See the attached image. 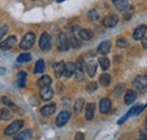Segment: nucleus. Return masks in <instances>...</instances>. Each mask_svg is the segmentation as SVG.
Returning <instances> with one entry per match:
<instances>
[{
  "label": "nucleus",
  "instance_id": "obj_1",
  "mask_svg": "<svg viewBox=\"0 0 147 140\" xmlns=\"http://www.w3.org/2000/svg\"><path fill=\"white\" fill-rule=\"evenodd\" d=\"M70 46V40L66 33H60L57 37V48L60 51H67Z\"/></svg>",
  "mask_w": 147,
  "mask_h": 140
},
{
  "label": "nucleus",
  "instance_id": "obj_2",
  "mask_svg": "<svg viewBox=\"0 0 147 140\" xmlns=\"http://www.w3.org/2000/svg\"><path fill=\"white\" fill-rule=\"evenodd\" d=\"M34 42H35V34L34 33H26L24 35L22 42H20V49L23 50H30L33 45H34Z\"/></svg>",
  "mask_w": 147,
  "mask_h": 140
},
{
  "label": "nucleus",
  "instance_id": "obj_3",
  "mask_svg": "<svg viewBox=\"0 0 147 140\" xmlns=\"http://www.w3.org/2000/svg\"><path fill=\"white\" fill-rule=\"evenodd\" d=\"M23 125H24L23 120H16V121H14L13 123H10V124L5 129L3 133H5L6 136H13V135H15V133L18 132L19 130L23 128Z\"/></svg>",
  "mask_w": 147,
  "mask_h": 140
},
{
  "label": "nucleus",
  "instance_id": "obj_4",
  "mask_svg": "<svg viewBox=\"0 0 147 140\" xmlns=\"http://www.w3.org/2000/svg\"><path fill=\"white\" fill-rule=\"evenodd\" d=\"M74 36L76 37H80L85 41H90L93 37V32L91 30H86V28H79V27H74L73 30Z\"/></svg>",
  "mask_w": 147,
  "mask_h": 140
},
{
  "label": "nucleus",
  "instance_id": "obj_5",
  "mask_svg": "<svg viewBox=\"0 0 147 140\" xmlns=\"http://www.w3.org/2000/svg\"><path fill=\"white\" fill-rule=\"evenodd\" d=\"M38 45H40V49L43 51H48L51 49V36L49 33L44 32L41 35L40 41H38Z\"/></svg>",
  "mask_w": 147,
  "mask_h": 140
},
{
  "label": "nucleus",
  "instance_id": "obj_6",
  "mask_svg": "<svg viewBox=\"0 0 147 140\" xmlns=\"http://www.w3.org/2000/svg\"><path fill=\"white\" fill-rule=\"evenodd\" d=\"M134 86L136 89L138 90H143L147 87V75H140V76H137L134 81H132Z\"/></svg>",
  "mask_w": 147,
  "mask_h": 140
},
{
  "label": "nucleus",
  "instance_id": "obj_7",
  "mask_svg": "<svg viewBox=\"0 0 147 140\" xmlns=\"http://www.w3.org/2000/svg\"><path fill=\"white\" fill-rule=\"evenodd\" d=\"M69 119H70V112L62 111V112H60L58 114V116L55 119V124H57V127L61 128V127H63L66 123L69 121Z\"/></svg>",
  "mask_w": 147,
  "mask_h": 140
},
{
  "label": "nucleus",
  "instance_id": "obj_8",
  "mask_svg": "<svg viewBox=\"0 0 147 140\" xmlns=\"http://www.w3.org/2000/svg\"><path fill=\"white\" fill-rule=\"evenodd\" d=\"M16 43H17V37L14 36V35H11V36L7 37L6 40H3V41L0 43V49L3 50V51L9 50V49H11L13 46H15Z\"/></svg>",
  "mask_w": 147,
  "mask_h": 140
},
{
  "label": "nucleus",
  "instance_id": "obj_9",
  "mask_svg": "<svg viewBox=\"0 0 147 140\" xmlns=\"http://www.w3.org/2000/svg\"><path fill=\"white\" fill-rule=\"evenodd\" d=\"M118 22H119V17L115 14H110V15H108V16L103 18L102 24H103V26L111 28V27H114L118 24Z\"/></svg>",
  "mask_w": 147,
  "mask_h": 140
},
{
  "label": "nucleus",
  "instance_id": "obj_10",
  "mask_svg": "<svg viewBox=\"0 0 147 140\" xmlns=\"http://www.w3.org/2000/svg\"><path fill=\"white\" fill-rule=\"evenodd\" d=\"M85 70L87 72V75L90 77H94L95 73H96V70H97V63L94 61V60H91V61H87L85 63Z\"/></svg>",
  "mask_w": 147,
  "mask_h": 140
},
{
  "label": "nucleus",
  "instance_id": "obj_11",
  "mask_svg": "<svg viewBox=\"0 0 147 140\" xmlns=\"http://www.w3.org/2000/svg\"><path fill=\"white\" fill-rule=\"evenodd\" d=\"M146 31H147L146 25H140V26H138V27L135 30V32H134V38H135L136 41L143 40V38L145 37Z\"/></svg>",
  "mask_w": 147,
  "mask_h": 140
},
{
  "label": "nucleus",
  "instance_id": "obj_12",
  "mask_svg": "<svg viewBox=\"0 0 147 140\" xmlns=\"http://www.w3.org/2000/svg\"><path fill=\"white\" fill-rule=\"evenodd\" d=\"M55 112V104H53V103L44 105V106L41 108V114L44 115V116L52 115Z\"/></svg>",
  "mask_w": 147,
  "mask_h": 140
},
{
  "label": "nucleus",
  "instance_id": "obj_13",
  "mask_svg": "<svg viewBox=\"0 0 147 140\" xmlns=\"http://www.w3.org/2000/svg\"><path fill=\"white\" fill-rule=\"evenodd\" d=\"M110 49H111L110 41H103L102 43H100V45L97 48V51H98V53H101L103 55H107L108 53L110 52Z\"/></svg>",
  "mask_w": 147,
  "mask_h": 140
},
{
  "label": "nucleus",
  "instance_id": "obj_14",
  "mask_svg": "<svg viewBox=\"0 0 147 140\" xmlns=\"http://www.w3.org/2000/svg\"><path fill=\"white\" fill-rule=\"evenodd\" d=\"M137 98V93L132 89H129L126 92V95H125V103L127 105L132 104Z\"/></svg>",
  "mask_w": 147,
  "mask_h": 140
},
{
  "label": "nucleus",
  "instance_id": "obj_15",
  "mask_svg": "<svg viewBox=\"0 0 147 140\" xmlns=\"http://www.w3.org/2000/svg\"><path fill=\"white\" fill-rule=\"evenodd\" d=\"M94 113H95V104L88 103L85 107V118L87 121H91L94 118Z\"/></svg>",
  "mask_w": 147,
  "mask_h": 140
},
{
  "label": "nucleus",
  "instance_id": "obj_16",
  "mask_svg": "<svg viewBox=\"0 0 147 140\" xmlns=\"http://www.w3.org/2000/svg\"><path fill=\"white\" fill-rule=\"evenodd\" d=\"M65 62L63 61H59V62H55L53 65V70H55V76L58 78H60L63 73H65Z\"/></svg>",
  "mask_w": 147,
  "mask_h": 140
},
{
  "label": "nucleus",
  "instance_id": "obj_17",
  "mask_svg": "<svg viewBox=\"0 0 147 140\" xmlns=\"http://www.w3.org/2000/svg\"><path fill=\"white\" fill-rule=\"evenodd\" d=\"M52 83V78L49 77V76H42L38 80H37V86L40 88H45V87H50Z\"/></svg>",
  "mask_w": 147,
  "mask_h": 140
},
{
  "label": "nucleus",
  "instance_id": "obj_18",
  "mask_svg": "<svg viewBox=\"0 0 147 140\" xmlns=\"http://www.w3.org/2000/svg\"><path fill=\"white\" fill-rule=\"evenodd\" d=\"M40 95H41V97H42L44 101H49V100H51L52 96H53V90H52L51 87L41 88Z\"/></svg>",
  "mask_w": 147,
  "mask_h": 140
},
{
  "label": "nucleus",
  "instance_id": "obj_19",
  "mask_svg": "<svg viewBox=\"0 0 147 140\" xmlns=\"http://www.w3.org/2000/svg\"><path fill=\"white\" fill-rule=\"evenodd\" d=\"M111 110V101L109 98H103L100 102V111L101 113H108Z\"/></svg>",
  "mask_w": 147,
  "mask_h": 140
},
{
  "label": "nucleus",
  "instance_id": "obj_20",
  "mask_svg": "<svg viewBox=\"0 0 147 140\" xmlns=\"http://www.w3.org/2000/svg\"><path fill=\"white\" fill-rule=\"evenodd\" d=\"M76 65L73 63V62H68V63H66L65 65V76L67 77V78H70L71 76H73L74 73L76 72Z\"/></svg>",
  "mask_w": 147,
  "mask_h": 140
},
{
  "label": "nucleus",
  "instance_id": "obj_21",
  "mask_svg": "<svg viewBox=\"0 0 147 140\" xmlns=\"http://www.w3.org/2000/svg\"><path fill=\"white\" fill-rule=\"evenodd\" d=\"M32 137H33V131H32V130H25V131H23V132L18 133V135L15 137V139L30 140Z\"/></svg>",
  "mask_w": 147,
  "mask_h": 140
},
{
  "label": "nucleus",
  "instance_id": "obj_22",
  "mask_svg": "<svg viewBox=\"0 0 147 140\" xmlns=\"http://www.w3.org/2000/svg\"><path fill=\"white\" fill-rule=\"evenodd\" d=\"M11 119V112L9 108L5 107L2 110H0V120L1 121H7V120H10Z\"/></svg>",
  "mask_w": 147,
  "mask_h": 140
},
{
  "label": "nucleus",
  "instance_id": "obj_23",
  "mask_svg": "<svg viewBox=\"0 0 147 140\" xmlns=\"http://www.w3.org/2000/svg\"><path fill=\"white\" fill-rule=\"evenodd\" d=\"M26 72L22 71L17 75V78H16V83H17V86L19 87H24L25 84H26Z\"/></svg>",
  "mask_w": 147,
  "mask_h": 140
},
{
  "label": "nucleus",
  "instance_id": "obj_24",
  "mask_svg": "<svg viewBox=\"0 0 147 140\" xmlns=\"http://www.w3.org/2000/svg\"><path fill=\"white\" fill-rule=\"evenodd\" d=\"M100 83H101V85L104 86V87L109 86L111 83V76L109 73H102V75L100 76Z\"/></svg>",
  "mask_w": 147,
  "mask_h": 140
},
{
  "label": "nucleus",
  "instance_id": "obj_25",
  "mask_svg": "<svg viewBox=\"0 0 147 140\" xmlns=\"http://www.w3.org/2000/svg\"><path fill=\"white\" fill-rule=\"evenodd\" d=\"M113 3L117 7V9L121 10V11H123L126 9V7L128 6V1H126V0H113Z\"/></svg>",
  "mask_w": 147,
  "mask_h": 140
},
{
  "label": "nucleus",
  "instance_id": "obj_26",
  "mask_svg": "<svg viewBox=\"0 0 147 140\" xmlns=\"http://www.w3.org/2000/svg\"><path fill=\"white\" fill-rule=\"evenodd\" d=\"M98 65L101 66V68L103 70H108L110 68V60L107 57H101L98 59Z\"/></svg>",
  "mask_w": 147,
  "mask_h": 140
},
{
  "label": "nucleus",
  "instance_id": "obj_27",
  "mask_svg": "<svg viewBox=\"0 0 147 140\" xmlns=\"http://www.w3.org/2000/svg\"><path fill=\"white\" fill-rule=\"evenodd\" d=\"M31 60H32V55L30 53H22L17 58V62H19V63H25V62H28Z\"/></svg>",
  "mask_w": 147,
  "mask_h": 140
},
{
  "label": "nucleus",
  "instance_id": "obj_28",
  "mask_svg": "<svg viewBox=\"0 0 147 140\" xmlns=\"http://www.w3.org/2000/svg\"><path fill=\"white\" fill-rule=\"evenodd\" d=\"M84 104H85V100H84V98H79V100L76 101V103L74 105V110H75V112H76L77 114L82 112Z\"/></svg>",
  "mask_w": 147,
  "mask_h": 140
},
{
  "label": "nucleus",
  "instance_id": "obj_29",
  "mask_svg": "<svg viewBox=\"0 0 147 140\" xmlns=\"http://www.w3.org/2000/svg\"><path fill=\"white\" fill-rule=\"evenodd\" d=\"M138 107H139V106H134V107H132V108L129 111V112L127 113V114H126V115H123V116H122V118H121V119L118 121V123H119V124H122V123L125 122V121L128 119L130 115H132V114H136V112H137Z\"/></svg>",
  "mask_w": 147,
  "mask_h": 140
},
{
  "label": "nucleus",
  "instance_id": "obj_30",
  "mask_svg": "<svg viewBox=\"0 0 147 140\" xmlns=\"http://www.w3.org/2000/svg\"><path fill=\"white\" fill-rule=\"evenodd\" d=\"M123 90H125V85L123 84H119V85H117L114 87V89H113V95L115 97H120L123 94Z\"/></svg>",
  "mask_w": 147,
  "mask_h": 140
},
{
  "label": "nucleus",
  "instance_id": "obj_31",
  "mask_svg": "<svg viewBox=\"0 0 147 140\" xmlns=\"http://www.w3.org/2000/svg\"><path fill=\"white\" fill-rule=\"evenodd\" d=\"M44 71V61L42 59L37 60L35 68H34V73H42Z\"/></svg>",
  "mask_w": 147,
  "mask_h": 140
},
{
  "label": "nucleus",
  "instance_id": "obj_32",
  "mask_svg": "<svg viewBox=\"0 0 147 140\" xmlns=\"http://www.w3.org/2000/svg\"><path fill=\"white\" fill-rule=\"evenodd\" d=\"M128 45H129V43L126 38L119 37V38L117 40V46H118V48H127Z\"/></svg>",
  "mask_w": 147,
  "mask_h": 140
},
{
  "label": "nucleus",
  "instance_id": "obj_33",
  "mask_svg": "<svg viewBox=\"0 0 147 140\" xmlns=\"http://www.w3.org/2000/svg\"><path fill=\"white\" fill-rule=\"evenodd\" d=\"M1 100H2V102H3L5 104L7 105V106H9L10 108H15V111H16V110H18V107H17L16 105L14 104V103H13V102H11V101L8 98V97H6V96H2V98H1Z\"/></svg>",
  "mask_w": 147,
  "mask_h": 140
},
{
  "label": "nucleus",
  "instance_id": "obj_34",
  "mask_svg": "<svg viewBox=\"0 0 147 140\" xmlns=\"http://www.w3.org/2000/svg\"><path fill=\"white\" fill-rule=\"evenodd\" d=\"M97 89V83H95V81H91V83H88L87 84V86H86V90H87V93H93V92H95Z\"/></svg>",
  "mask_w": 147,
  "mask_h": 140
},
{
  "label": "nucleus",
  "instance_id": "obj_35",
  "mask_svg": "<svg viewBox=\"0 0 147 140\" xmlns=\"http://www.w3.org/2000/svg\"><path fill=\"white\" fill-rule=\"evenodd\" d=\"M70 45L73 46L74 49H77V48L80 46V41L78 40V37H76V36L70 37Z\"/></svg>",
  "mask_w": 147,
  "mask_h": 140
},
{
  "label": "nucleus",
  "instance_id": "obj_36",
  "mask_svg": "<svg viewBox=\"0 0 147 140\" xmlns=\"http://www.w3.org/2000/svg\"><path fill=\"white\" fill-rule=\"evenodd\" d=\"M88 17L91 18L92 20H97L98 17H100V15H98V13H97L96 10H91V11L88 13Z\"/></svg>",
  "mask_w": 147,
  "mask_h": 140
},
{
  "label": "nucleus",
  "instance_id": "obj_37",
  "mask_svg": "<svg viewBox=\"0 0 147 140\" xmlns=\"http://www.w3.org/2000/svg\"><path fill=\"white\" fill-rule=\"evenodd\" d=\"M7 31H8V27H7L6 25H3V26H1V27H0V40L5 36V34L7 33Z\"/></svg>",
  "mask_w": 147,
  "mask_h": 140
},
{
  "label": "nucleus",
  "instance_id": "obj_38",
  "mask_svg": "<svg viewBox=\"0 0 147 140\" xmlns=\"http://www.w3.org/2000/svg\"><path fill=\"white\" fill-rule=\"evenodd\" d=\"M84 139H85L84 133H83V132H77V133L75 135V139L74 140H84Z\"/></svg>",
  "mask_w": 147,
  "mask_h": 140
},
{
  "label": "nucleus",
  "instance_id": "obj_39",
  "mask_svg": "<svg viewBox=\"0 0 147 140\" xmlns=\"http://www.w3.org/2000/svg\"><path fill=\"white\" fill-rule=\"evenodd\" d=\"M138 140H147V135L145 132L140 131V132H139V138H138Z\"/></svg>",
  "mask_w": 147,
  "mask_h": 140
},
{
  "label": "nucleus",
  "instance_id": "obj_40",
  "mask_svg": "<svg viewBox=\"0 0 147 140\" xmlns=\"http://www.w3.org/2000/svg\"><path fill=\"white\" fill-rule=\"evenodd\" d=\"M142 45L144 49H147V36H145L143 40H142Z\"/></svg>",
  "mask_w": 147,
  "mask_h": 140
},
{
  "label": "nucleus",
  "instance_id": "obj_41",
  "mask_svg": "<svg viewBox=\"0 0 147 140\" xmlns=\"http://www.w3.org/2000/svg\"><path fill=\"white\" fill-rule=\"evenodd\" d=\"M6 72V69L5 68H0V75H3Z\"/></svg>",
  "mask_w": 147,
  "mask_h": 140
},
{
  "label": "nucleus",
  "instance_id": "obj_42",
  "mask_svg": "<svg viewBox=\"0 0 147 140\" xmlns=\"http://www.w3.org/2000/svg\"><path fill=\"white\" fill-rule=\"evenodd\" d=\"M145 130H146V131H147V123H146V124H145Z\"/></svg>",
  "mask_w": 147,
  "mask_h": 140
},
{
  "label": "nucleus",
  "instance_id": "obj_43",
  "mask_svg": "<svg viewBox=\"0 0 147 140\" xmlns=\"http://www.w3.org/2000/svg\"><path fill=\"white\" fill-rule=\"evenodd\" d=\"M146 123H147V118H146Z\"/></svg>",
  "mask_w": 147,
  "mask_h": 140
},
{
  "label": "nucleus",
  "instance_id": "obj_44",
  "mask_svg": "<svg viewBox=\"0 0 147 140\" xmlns=\"http://www.w3.org/2000/svg\"><path fill=\"white\" fill-rule=\"evenodd\" d=\"M15 140H19V139H15Z\"/></svg>",
  "mask_w": 147,
  "mask_h": 140
}]
</instances>
